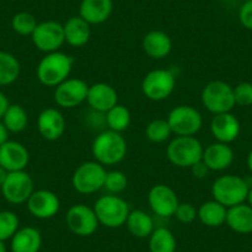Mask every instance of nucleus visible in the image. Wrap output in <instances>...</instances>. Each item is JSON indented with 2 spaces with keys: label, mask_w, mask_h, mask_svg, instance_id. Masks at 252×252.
Segmentation results:
<instances>
[{
  "label": "nucleus",
  "mask_w": 252,
  "mask_h": 252,
  "mask_svg": "<svg viewBox=\"0 0 252 252\" xmlns=\"http://www.w3.org/2000/svg\"><path fill=\"white\" fill-rule=\"evenodd\" d=\"M73 67V58L66 53L56 51L46 53L38 63L36 74L41 84L46 87H57L68 79Z\"/></svg>",
  "instance_id": "obj_1"
},
{
  "label": "nucleus",
  "mask_w": 252,
  "mask_h": 252,
  "mask_svg": "<svg viewBox=\"0 0 252 252\" xmlns=\"http://www.w3.org/2000/svg\"><path fill=\"white\" fill-rule=\"evenodd\" d=\"M92 152L98 163L103 166H114L125 158L127 144L120 132L108 130L95 137Z\"/></svg>",
  "instance_id": "obj_2"
},
{
  "label": "nucleus",
  "mask_w": 252,
  "mask_h": 252,
  "mask_svg": "<svg viewBox=\"0 0 252 252\" xmlns=\"http://www.w3.org/2000/svg\"><path fill=\"white\" fill-rule=\"evenodd\" d=\"M166 152L172 164L181 168H192L202 162L204 147L194 136H177L169 142Z\"/></svg>",
  "instance_id": "obj_3"
},
{
  "label": "nucleus",
  "mask_w": 252,
  "mask_h": 252,
  "mask_svg": "<svg viewBox=\"0 0 252 252\" xmlns=\"http://www.w3.org/2000/svg\"><path fill=\"white\" fill-rule=\"evenodd\" d=\"M249 190L250 184L247 181L232 174L219 177L212 186L213 198L225 208H231L244 203L247 199Z\"/></svg>",
  "instance_id": "obj_4"
},
{
  "label": "nucleus",
  "mask_w": 252,
  "mask_h": 252,
  "mask_svg": "<svg viewBox=\"0 0 252 252\" xmlns=\"http://www.w3.org/2000/svg\"><path fill=\"white\" fill-rule=\"evenodd\" d=\"M99 224L110 229H116L125 225L130 214L129 204L115 194L103 195L93 207Z\"/></svg>",
  "instance_id": "obj_5"
},
{
  "label": "nucleus",
  "mask_w": 252,
  "mask_h": 252,
  "mask_svg": "<svg viewBox=\"0 0 252 252\" xmlns=\"http://www.w3.org/2000/svg\"><path fill=\"white\" fill-rule=\"evenodd\" d=\"M202 103L214 115L230 113L235 106L234 88L222 81H213L202 92Z\"/></svg>",
  "instance_id": "obj_6"
},
{
  "label": "nucleus",
  "mask_w": 252,
  "mask_h": 252,
  "mask_svg": "<svg viewBox=\"0 0 252 252\" xmlns=\"http://www.w3.org/2000/svg\"><path fill=\"white\" fill-rule=\"evenodd\" d=\"M106 171L96 161L84 162L74 171L72 186L81 194H93L104 188Z\"/></svg>",
  "instance_id": "obj_7"
},
{
  "label": "nucleus",
  "mask_w": 252,
  "mask_h": 252,
  "mask_svg": "<svg viewBox=\"0 0 252 252\" xmlns=\"http://www.w3.org/2000/svg\"><path fill=\"white\" fill-rule=\"evenodd\" d=\"M167 121L177 136H194L203 126L202 115L190 105H178L172 109Z\"/></svg>",
  "instance_id": "obj_8"
},
{
  "label": "nucleus",
  "mask_w": 252,
  "mask_h": 252,
  "mask_svg": "<svg viewBox=\"0 0 252 252\" xmlns=\"http://www.w3.org/2000/svg\"><path fill=\"white\" fill-rule=\"evenodd\" d=\"M176 88V77L169 69H155L146 74L141 84L144 95L154 101L168 98Z\"/></svg>",
  "instance_id": "obj_9"
},
{
  "label": "nucleus",
  "mask_w": 252,
  "mask_h": 252,
  "mask_svg": "<svg viewBox=\"0 0 252 252\" xmlns=\"http://www.w3.org/2000/svg\"><path fill=\"white\" fill-rule=\"evenodd\" d=\"M0 189L6 202L11 204H23L28 202L33 193V181L25 171L9 172Z\"/></svg>",
  "instance_id": "obj_10"
},
{
  "label": "nucleus",
  "mask_w": 252,
  "mask_h": 252,
  "mask_svg": "<svg viewBox=\"0 0 252 252\" xmlns=\"http://www.w3.org/2000/svg\"><path fill=\"white\" fill-rule=\"evenodd\" d=\"M31 38L35 47L45 53L56 52L66 42L63 25L52 20L38 23Z\"/></svg>",
  "instance_id": "obj_11"
},
{
  "label": "nucleus",
  "mask_w": 252,
  "mask_h": 252,
  "mask_svg": "<svg viewBox=\"0 0 252 252\" xmlns=\"http://www.w3.org/2000/svg\"><path fill=\"white\" fill-rule=\"evenodd\" d=\"M67 227L77 236H91L98 230L99 221L93 208L86 204H76L71 207L66 215Z\"/></svg>",
  "instance_id": "obj_12"
},
{
  "label": "nucleus",
  "mask_w": 252,
  "mask_h": 252,
  "mask_svg": "<svg viewBox=\"0 0 252 252\" xmlns=\"http://www.w3.org/2000/svg\"><path fill=\"white\" fill-rule=\"evenodd\" d=\"M89 86L79 78H68L55 89V101L61 108L72 109L87 100Z\"/></svg>",
  "instance_id": "obj_13"
},
{
  "label": "nucleus",
  "mask_w": 252,
  "mask_h": 252,
  "mask_svg": "<svg viewBox=\"0 0 252 252\" xmlns=\"http://www.w3.org/2000/svg\"><path fill=\"white\" fill-rule=\"evenodd\" d=\"M149 204L152 212L162 218H171L179 204L178 197L171 187L156 184L149 192Z\"/></svg>",
  "instance_id": "obj_14"
},
{
  "label": "nucleus",
  "mask_w": 252,
  "mask_h": 252,
  "mask_svg": "<svg viewBox=\"0 0 252 252\" xmlns=\"http://www.w3.org/2000/svg\"><path fill=\"white\" fill-rule=\"evenodd\" d=\"M28 209L37 219H51L60 212L61 203L57 195L47 189L33 190L28 199Z\"/></svg>",
  "instance_id": "obj_15"
},
{
  "label": "nucleus",
  "mask_w": 252,
  "mask_h": 252,
  "mask_svg": "<svg viewBox=\"0 0 252 252\" xmlns=\"http://www.w3.org/2000/svg\"><path fill=\"white\" fill-rule=\"evenodd\" d=\"M30 161V154L23 144L6 141L0 146V166L8 172L25 171Z\"/></svg>",
  "instance_id": "obj_16"
},
{
  "label": "nucleus",
  "mask_w": 252,
  "mask_h": 252,
  "mask_svg": "<svg viewBox=\"0 0 252 252\" xmlns=\"http://www.w3.org/2000/svg\"><path fill=\"white\" fill-rule=\"evenodd\" d=\"M37 130L47 141H56L66 131V119L60 110L47 108L37 118Z\"/></svg>",
  "instance_id": "obj_17"
},
{
  "label": "nucleus",
  "mask_w": 252,
  "mask_h": 252,
  "mask_svg": "<svg viewBox=\"0 0 252 252\" xmlns=\"http://www.w3.org/2000/svg\"><path fill=\"white\" fill-rule=\"evenodd\" d=\"M210 131L218 142L230 144L239 136L240 123L231 113L217 114L210 123Z\"/></svg>",
  "instance_id": "obj_18"
},
{
  "label": "nucleus",
  "mask_w": 252,
  "mask_h": 252,
  "mask_svg": "<svg viewBox=\"0 0 252 252\" xmlns=\"http://www.w3.org/2000/svg\"><path fill=\"white\" fill-rule=\"evenodd\" d=\"M234 161V151L227 144L215 142L204 149L202 162L209 171H224Z\"/></svg>",
  "instance_id": "obj_19"
},
{
  "label": "nucleus",
  "mask_w": 252,
  "mask_h": 252,
  "mask_svg": "<svg viewBox=\"0 0 252 252\" xmlns=\"http://www.w3.org/2000/svg\"><path fill=\"white\" fill-rule=\"evenodd\" d=\"M87 101L94 111L108 113L118 104V93L106 83H95L89 86Z\"/></svg>",
  "instance_id": "obj_20"
},
{
  "label": "nucleus",
  "mask_w": 252,
  "mask_h": 252,
  "mask_svg": "<svg viewBox=\"0 0 252 252\" xmlns=\"http://www.w3.org/2000/svg\"><path fill=\"white\" fill-rule=\"evenodd\" d=\"M113 13V0H82L79 16L89 25H100Z\"/></svg>",
  "instance_id": "obj_21"
},
{
  "label": "nucleus",
  "mask_w": 252,
  "mask_h": 252,
  "mask_svg": "<svg viewBox=\"0 0 252 252\" xmlns=\"http://www.w3.org/2000/svg\"><path fill=\"white\" fill-rule=\"evenodd\" d=\"M142 48L149 57L162 60L171 53L172 40L163 31H150L142 38Z\"/></svg>",
  "instance_id": "obj_22"
},
{
  "label": "nucleus",
  "mask_w": 252,
  "mask_h": 252,
  "mask_svg": "<svg viewBox=\"0 0 252 252\" xmlns=\"http://www.w3.org/2000/svg\"><path fill=\"white\" fill-rule=\"evenodd\" d=\"M42 246L40 230L32 226L19 229L11 237V252H38Z\"/></svg>",
  "instance_id": "obj_23"
},
{
  "label": "nucleus",
  "mask_w": 252,
  "mask_h": 252,
  "mask_svg": "<svg viewBox=\"0 0 252 252\" xmlns=\"http://www.w3.org/2000/svg\"><path fill=\"white\" fill-rule=\"evenodd\" d=\"M64 40L73 47H82L91 38V25L81 16H72L63 25Z\"/></svg>",
  "instance_id": "obj_24"
},
{
  "label": "nucleus",
  "mask_w": 252,
  "mask_h": 252,
  "mask_svg": "<svg viewBox=\"0 0 252 252\" xmlns=\"http://www.w3.org/2000/svg\"><path fill=\"white\" fill-rule=\"evenodd\" d=\"M225 222L237 234H250L252 232V208L244 203L227 208Z\"/></svg>",
  "instance_id": "obj_25"
},
{
  "label": "nucleus",
  "mask_w": 252,
  "mask_h": 252,
  "mask_svg": "<svg viewBox=\"0 0 252 252\" xmlns=\"http://www.w3.org/2000/svg\"><path fill=\"white\" fill-rule=\"evenodd\" d=\"M126 227L129 230L132 236L137 239H145L150 237V235L154 232L155 224L152 218L144 210H131L125 222Z\"/></svg>",
  "instance_id": "obj_26"
},
{
  "label": "nucleus",
  "mask_w": 252,
  "mask_h": 252,
  "mask_svg": "<svg viewBox=\"0 0 252 252\" xmlns=\"http://www.w3.org/2000/svg\"><path fill=\"white\" fill-rule=\"evenodd\" d=\"M227 208L220 204L217 200H209V202L203 203L198 209V218L204 224L209 227H219L226 221Z\"/></svg>",
  "instance_id": "obj_27"
},
{
  "label": "nucleus",
  "mask_w": 252,
  "mask_h": 252,
  "mask_svg": "<svg viewBox=\"0 0 252 252\" xmlns=\"http://www.w3.org/2000/svg\"><path fill=\"white\" fill-rule=\"evenodd\" d=\"M21 67L18 58L11 53L0 51V87L10 86L18 81Z\"/></svg>",
  "instance_id": "obj_28"
},
{
  "label": "nucleus",
  "mask_w": 252,
  "mask_h": 252,
  "mask_svg": "<svg viewBox=\"0 0 252 252\" xmlns=\"http://www.w3.org/2000/svg\"><path fill=\"white\" fill-rule=\"evenodd\" d=\"M1 121L6 126L9 132H18L24 131L28 127L29 116L25 109L19 104H10L6 109Z\"/></svg>",
  "instance_id": "obj_29"
},
{
  "label": "nucleus",
  "mask_w": 252,
  "mask_h": 252,
  "mask_svg": "<svg viewBox=\"0 0 252 252\" xmlns=\"http://www.w3.org/2000/svg\"><path fill=\"white\" fill-rule=\"evenodd\" d=\"M149 249L150 252H176V237L166 227H157L150 235Z\"/></svg>",
  "instance_id": "obj_30"
},
{
  "label": "nucleus",
  "mask_w": 252,
  "mask_h": 252,
  "mask_svg": "<svg viewBox=\"0 0 252 252\" xmlns=\"http://www.w3.org/2000/svg\"><path fill=\"white\" fill-rule=\"evenodd\" d=\"M130 123H131V114L126 106L116 104L106 113V124L109 126V130L111 131L121 134L129 127Z\"/></svg>",
  "instance_id": "obj_31"
},
{
  "label": "nucleus",
  "mask_w": 252,
  "mask_h": 252,
  "mask_svg": "<svg viewBox=\"0 0 252 252\" xmlns=\"http://www.w3.org/2000/svg\"><path fill=\"white\" fill-rule=\"evenodd\" d=\"M171 134L173 132L166 119H156L146 126V137L155 144L164 142L169 139Z\"/></svg>",
  "instance_id": "obj_32"
},
{
  "label": "nucleus",
  "mask_w": 252,
  "mask_h": 252,
  "mask_svg": "<svg viewBox=\"0 0 252 252\" xmlns=\"http://www.w3.org/2000/svg\"><path fill=\"white\" fill-rule=\"evenodd\" d=\"M18 215L10 210L0 212V241L5 242L6 240H11L20 227Z\"/></svg>",
  "instance_id": "obj_33"
},
{
  "label": "nucleus",
  "mask_w": 252,
  "mask_h": 252,
  "mask_svg": "<svg viewBox=\"0 0 252 252\" xmlns=\"http://www.w3.org/2000/svg\"><path fill=\"white\" fill-rule=\"evenodd\" d=\"M37 24V20H36V18L32 14L21 11V13H18L14 15L13 20H11V28L19 35L31 36L33 33V31H35Z\"/></svg>",
  "instance_id": "obj_34"
},
{
  "label": "nucleus",
  "mask_w": 252,
  "mask_h": 252,
  "mask_svg": "<svg viewBox=\"0 0 252 252\" xmlns=\"http://www.w3.org/2000/svg\"><path fill=\"white\" fill-rule=\"evenodd\" d=\"M127 187V177L121 171H109L106 172L104 188L110 194H118L125 190Z\"/></svg>",
  "instance_id": "obj_35"
},
{
  "label": "nucleus",
  "mask_w": 252,
  "mask_h": 252,
  "mask_svg": "<svg viewBox=\"0 0 252 252\" xmlns=\"http://www.w3.org/2000/svg\"><path fill=\"white\" fill-rule=\"evenodd\" d=\"M235 103L241 106L252 105V83L242 82L234 88Z\"/></svg>",
  "instance_id": "obj_36"
},
{
  "label": "nucleus",
  "mask_w": 252,
  "mask_h": 252,
  "mask_svg": "<svg viewBox=\"0 0 252 252\" xmlns=\"http://www.w3.org/2000/svg\"><path fill=\"white\" fill-rule=\"evenodd\" d=\"M173 217L182 224H190L198 217V210L190 203H179Z\"/></svg>",
  "instance_id": "obj_37"
},
{
  "label": "nucleus",
  "mask_w": 252,
  "mask_h": 252,
  "mask_svg": "<svg viewBox=\"0 0 252 252\" xmlns=\"http://www.w3.org/2000/svg\"><path fill=\"white\" fill-rule=\"evenodd\" d=\"M239 20L244 28L252 30V0H246L239 11Z\"/></svg>",
  "instance_id": "obj_38"
},
{
  "label": "nucleus",
  "mask_w": 252,
  "mask_h": 252,
  "mask_svg": "<svg viewBox=\"0 0 252 252\" xmlns=\"http://www.w3.org/2000/svg\"><path fill=\"white\" fill-rule=\"evenodd\" d=\"M9 105H10V103H9L8 98H6V95L3 93V92L0 91V120L3 119L4 114H5L6 109L9 108Z\"/></svg>",
  "instance_id": "obj_39"
},
{
  "label": "nucleus",
  "mask_w": 252,
  "mask_h": 252,
  "mask_svg": "<svg viewBox=\"0 0 252 252\" xmlns=\"http://www.w3.org/2000/svg\"><path fill=\"white\" fill-rule=\"evenodd\" d=\"M9 141V130L6 129V126L4 123L0 120V146Z\"/></svg>",
  "instance_id": "obj_40"
},
{
  "label": "nucleus",
  "mask_w": 252,
  "mask_h": 252,
  "mask_svg": "<svg viewBox=\"0 0 252 252\" xmlns=\"http://www.w3.org/2000/svg\"><path fill=\"white\" fill-rule=\"evenodd\" d=\"M193 171H194V174L197 177H204L205 174H207V171H209V169L205 167V164L203 163V162H199V163H197L195 166L192 167Z\"/></svg>",
  "instance_id": "obj_41"
},
{
  "label": "nucleus",
  "mask_w": 252,
  "mask_h": 252,
  "mask_svg": "<svg viewBox=\"0 0 252 252\" xmlns=\"http://www.w3.org/2000/svg\"><path fill=\"white\" fill-rule=\"evenodd\" d=\"M8 173L9 172L6 171V169H4L3 167L0 166V188H1V186H3L4 182H5L6 177H8Z\"/></svg>",
  "instance_id": "obj_42"
},
{
  "label": "nucleus",
  "mask_w": 252,
  "mask_h": 252,
  "mask_svg": "<svg viewBox=\"0 0 252 252\" xmlns=\"http://www.w3.org/2000/svg\"><path fill=\"white\" fill-rule=\"evenodd\" d=\"M247 166H249V169L251 171V173H252V151L250 152L249 157H247Z\"/></svg>",
  "instance_id": "obj_43"
},
{
  "label": "nucleus",
  "mask_w": 252,
  "mask_h": 252,
  "mask_svg": "<svg viewBox=\"0 0 252 252\" xmlns=\"http://www.w3.org/2000/svg\"><path fill=\"white\" fill-rule=\"evenodd\" d=\"M247 200H249V205L252 208V187L250 188L249 194H247Z\"/></svg>",
  "instance_id": "obj_44"
},
{
  "label": "nucleus",
  "mask_w": 252,
  "mask_h": 252,
  "mask_svg": "<svg viewBox=\"0 0 252 252\" xmlns=\"http://www.w3.org/2000/svg\"><path fill=\"white\" fill-rule=\"evenodd\" d=\"M0 252H8V249H6V245L4 241H0Z\"/></svg>",
  "instance_id": "obj_45"
},
{
  "label": "nucleus",
  "mask_w": 252,
  "mask_h": 252,
  "mask_svg": "<svg viewBox=\"0 0 252 252\" xmlns=\"http://www.w3.org/2000/svg\"><path fill=\"white\" fill-rule=\"evenodd\" d=\"M220 1H225L226 3V1H230V0H220Z\"/></svg>",
  "instance_id": "obj_46"
}]
</instances>
